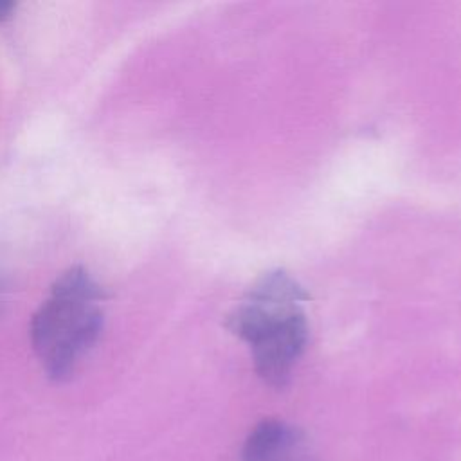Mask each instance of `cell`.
Wrapping results in <instances>:
<instances>
[{"label": "cell", "mask_w": 461, "mask_h": 461, "mask_svg": "<svg viewBox=\"0 0 461 461\" xmlns=\"http://www.w3.org/2000/svg\"><path fill=\"white\" fill-rule=\"evenodd\" d=\"M13 9H14V4H13V2H9V0H0V20L9 18L11 13H13Z\"/></svg>", "instance_id": "4"}, {"label": "cell", "mask_w": 461, "mask_h": 461, "mask_svg": "<svg viewBox=\"0 0 461 461\" xmlns=\"http://www.w3.org/2000/svg\"><path fill=\"white\" fill-rule=\"evenodd\" d=\"M104 292L83 267L63 272L31 321L32 348L52 380L68 378L103 331Z\"/></svg>", "instance_id": "2"}, {"label": "cell", "mask_w": 461, "mask_h": 461, "mask_svg": "<svg viewBox=\"0 0 461 461\" xmlns=\"http://www.w3.org/2000/svg\"><path fill=\"white\" fill-rule=\"evenodd\" d=\"M310 295L283 270L265 274L230 312L225 326L252 349L258 375L270 385L288 382L308 342L303 310Z\"/></svg>", "instance_id": "1"}, {"label": "cell", "mask_w": 461, "mask_h": 461, "mask_svg": "<svg viewBox=\"0 0 461 461\" xmlns=\"http://www.w3.org/2000/svg\"><path fill=\"white\" fill-rule=\"evenodd\" d=\"M0 301H2V285H0Z\"/></svg>", "instance_id": "5"}, {"label": "cell", "mask_w": 461, "mask_h": 461, "mask_svg": "<svg viewBox=\"0 0 461 461\" xmlns=\"http://www.w3.org/2000/svg\"><path fill=\"white\" fill-rule=\"evenodd\" d=\"M299 445V434L281 420H263L247 436L241 461H290Z\"/></svg>", "instance_id": "3"}]
</instances>
